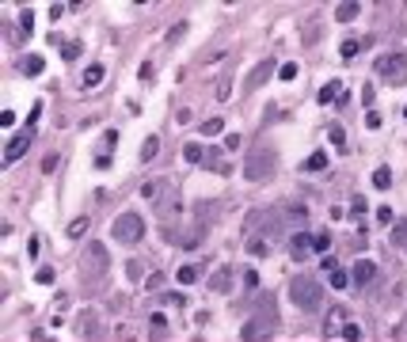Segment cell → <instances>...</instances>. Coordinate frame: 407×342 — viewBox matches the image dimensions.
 Here are the masks:
<instances>
[{
	"instance_id": "9a60e30c",
	"label": "cell",
	"mask_w": 407,
	"mask_h": 342,
	"mask_svg": "<svg viewBox=\"0 0 407 342\" xmlns=\"http://www.w3.org/2000/svg\"><path fill=\"white\" fill-rule=\"evenodd\" d=\"M339 95H343V84L339 80H327L320 87V103H339Z\"/></svg>"
},
{
	"instance_id": "8fae6325",
	"label": "cell",
	"mask_w": 407,
	"mask_h": 342,
	"mask_svg": "<svg viewBox=\"0 0 407 342\" xmlns=\"http://www.w3.org/2000/svg\"><path fill=\"white\" fill-rule=\"evenodd\" d=\"M54 46H57V53H61V61H76V57L84 53L80 42H65V38H54Z\"/></svg>"
},
{
	"instance_id": "74e56055",
	"label": "cell",
	"mask_w": 407,
	"mask_h": 342,
	"mask_svg": "<svg viewBox=\"0 0 407 342\" xmlns=\"http://www.w3.org/2000/svg\"><path fill=\"white\" fill-rule=\"evenodd\" d=\"M365 125H369V130H381V114L369 111V114H365Z\"/></svg>"
},
{
	"instance_id": "603a6c76",
	"label": "cell",
	"mask_w": 407,
	"mask_h": 342,
	"mask_svg": "<svg viewBox=\"0 0 407 342\" xmlns=\"http://www.w3.org/2000/svg\"><path fill=\"white\" fill-rule=\"evenodd\" d=\"M156 152H160V141H156V137H149V141L141 145V160L149 164V160H152V156H156Z\"/></svg>"
},
{
	"instance_id": "9c48e42d",
	"label": "cell",
	"mask_w": 407,
	"mask_h": 342,
	"mask_svg": "<svg viewBox=\"0 0 407 342\" xmlns=\"http://www.w3.org/2000/svg\"><path fill=\"white\" fill-rule=\"evenodd\" d=\"M84 266L95 270V274L107 270V247H103V243H92V247H88V255H84Z\"/></svg>"
},
{
	"instance_id": "484cf974",
	"label": "cell",
	"mask_w": 407,
	"mask_h": 342,
	"mask_svg": "<svg viewBox=\"0 0 407 342\" xmlns=\"http://www.w3.org/2000/svg\"><path fill=\"white\" fill-rule=\"evenodd\" d=\"M278 80H297V65H293V61L278 65Z\"/></svg>"
},
{
	"instance_id": "44dd1931",
	"label": "cell",
	"mask_w": 407,
	"mask_h": 342,
	"mask_svg": "<svg viewBox=\"0 0 407 342\" xmlns=\"http://www.w3.org/2000/svg\"><path fill=\"white\" fill-rule=\"evenodd\" d=\"M327 168V152H312V156H308V160H305V171H324Z\"/></svg>"
},
{
	"instance_id": "6da1fadb",
	"label": "cell",
	"mask_w": 407,
	"mask_h": 342,
	"mask_svg": "<svg viewBox=\"0 0 407 342\" xmlns=\"http://www.w3.org/2000/svg\"><path fill=\"white\" fill-rule=\"evenodd\" d=\"M278 331V316H274V297H259V308L251 312V319L240 327V338L244 342H259V338H270Z\"/></svg>"
},
{
	"instance_id": "30bf717a",
	"label": "cell",
	"mask_w": 407,
	"mask_h": 342,
	"mask_svg": "<svg viewBox=\"0 0 407 342\" xmlns=\"http://www.w3.org/2000/svg\"><path fill=\"white\" fill-rule=\"evenodd\" d=\"M377 278V266H373V262L369 259H362V262H354V281H358V285H369V281Z\"/></svg>"
},
{
	"instance_id": "8992f818",
	"label": "cell",
	"mask_w": 407,
	"mask_h": 342,
	"mask_svg": "<svg viewBox=\"0 0 407 342\" xmlns=\"http://www.w3.org/2000/svg\"><path fill=\"white\" fill-rule=\"evenodd\" d=\"M31 141H34V130L27 125V130L19 133V137H12V141H8V149H4V164H15L19 156H23L27 149H31Z\"/></svg>"
},
{
	"instance_id": "52a82bcc",
	"label": "cell",
	"mask_w": 407,
	"mask_h": 342,
	"mask_svg": "<svg viewBox=\"0 0 407 342\" xmlns=\"http://www.w3.org/2000/svg\"><path fill=\"white\" fill-rule=\"evenodd\" d=\"M274 68H278V65L270 61V57H267V61H259V65H255V73H251L247 80H244V92H259V87H263L270 76H274Z\"/></svg>"
},
{
	"instance_id": "4316f807",
	"label": "cell",
	"mask_w": 407,
	"mask_h": 342,
	"mask_svg": "<svg viewBox=\"0 0 407 342\" xmlns=\"http://www.w3.org/2000/svg\"><path fill=\"white\" fill-rule=\"evenodd\" d=\"M327 141L335 145V149H343V141H346V133H343V125H331V130H327Z\"/></svg>"
},
{
	"instance_id": "2e32d148",
	"label": "cell",
	"mask_w": 407,
	"mask_h": 342,
	"mask_svg": "<svg viewBox=\"0 0 407 342\" xmlns=\"http://www.w3.org/2000/svg\"><path fill=\"white\" fill-rule=\"evenodd\" d=\"M164 187H168L164 179H152V183H145V187H141V198H145V202H160Z\"/></svg>"
},
{
	"instance_id": "7a4b0ae2",
	"label": "cell",
	"mask_w": 407,
	"mask_h": 342,
	"mask_svg": "<svg viewBox=\"0 0 407 342\" xmlns=\"http://www.w3.org/2000/svg\"><path fill=\"white\" fill-rule=\"evenodd\" d=\"M289 297H293L297 308L316 312L320 300H324V289H320V281H312V278H293V281H289Z\"/></svg>"
},
{
	"instance_id": "f35d334b",
	"label": "cell",
	"mask_w": 407,
	"mask_h": 342,
	"mask_svg": "<svg viewBox=\"0 0 407 342\" xmlns=\"http://www.w3.org/2000/svg\"><path fill=\"white\" fill-rule=\"evenodd\" d=\"M244 285H247V289H259V274H255V270L244 274Z\"/></svg>"
},
{
	"instance_id": "d590c367",
	"label": "cell",
	"mask_w": 407,
	"mask_h": 342,
	"mask_svg": "<svg viewBox=\"0 0 407 342\" xmlns=\"http://www.w3.org/2000/svg\"><path fill=\"white\" fill-rule=\"evenodd\" d=\"M327 247H331V236H327V232H320V236H316V247H312V251H327Z\"/></svg>"
},
{
	"instance_id": "5bb4252c",
	"label": "cell",
	"mask_w": 407,
	"mask_h": 342,
	"mask_svg": "<svg viewBox=\"0 0 407 342\" xmlns=\"http://www.w3.org/2000/svg\"><path fill=\"white\" fill-rule=\"evenodd\" d=\"M369 42H373V38H346V42L339 46V53H343V57H358L362 46H369Z\"/></svg>"
},
{
	"instance_id": "b9f144b4",
	"label": "cell",
	"mask_w": 407,
	"mask_h": 342,
	"mask_svg": "<svg viewBox=\"0 0 407 342\" xmlns=\"http://www.w3.org/2000/svg\"><path fill=\"white\" fill-rule=\"evenodd\" d=\"M27 255H31V259H38V236H31V240H27Z\"/></svg>"
},
{
	"instance_id": "1f68e13d",
	"label": "cell",
	"mask_w": 407,
	"mask_h": 342,
	"mask_svg": "<svg viewBox=\"0 0 407 342\" xmlns=\"http://www.w3.org/2000/svg\"><path fill=\"white\" fill-rule=\"evenodd\" d=\"M350 281H346V274L343 270H331V289H346Z\"/></svg>"
},
{
	"instance_id": "d4e9b609",
	"label": "cell",
	"mask_w": 407,
	"mask_h": 342,
	"mask_svg": "<svg viewBox=\"0 0 407 342\" xmlns=\"http://www.w3.org/2000/svg\"><path fill=\"white\" fill-rule=\"evenodd\" d=\"M221 130H225V122H221V118H209V122H202V133H206V137H217Z\"/></svg>"
},
{
	"instance_id": "277c9868",
	"label": "cell",
	"mask_w": 407,
	"mask_h": 342,
	"mask_svg": "<svg viewBox=\"0 0 407 342\" xmlns=\"http://www.w3.org/2000/svg\"><path fill=\"white\" fill-rule=\"evenodd\" d=\"M111 236L118 243H137L145 236V221L137 217V213H122V217L111 224Z\"/></svg>"
},
{
	"instance_id": "ab89813d",
	"label": "cell",
	"mask_w": 407,
	"mask_h": 342,
	"mask_svg": "<svg viewBox=\"0 0 407 342\" xmlns=\"http://www.w3.org/2000/svg\"><path fill=\"white\" fill-rule=\"evenodd\" d=\"M42 171H46V175L57 171V156H46V160H42Z\"/></svg>"
},
{
	"instance_id": "ac0fdd59",
	"label": "cell",
	"mask_w": 407,
	"mask_h": 342,
	"mask_svg": "<svg viewBox=\"0 0 407 342\" xmlns=\"http://www.w3.org/2000/svg\"><path fill=\"white\" fill-rule=\"evenodd\" d=\"M103 76H107V73H103V65H92L88 73L80 76V84H84V87H99V84H103Z\"/></svg>"
},
{
	"instance_id": "e575fe53",
	"label": "cell",
	"mask_w": 407,
	"mask_h": 342,
	"mask_svg": "<svg viewBox=\"0 0 407 342\" xmlns=\"http://www.w3.org/2000/svg\"><path fill=\"white\" fill-rule=\"evenodd\" d=\"M19 27H23V31H34V15L31 12H19Z\"/></svg>"
},
{
	"instance_id": "4dcf8cb0",
	"label": "cell",
	"mask_w": 407,
	"mask_h": 342,
	"mask_svg": "<svg viewBox=\"0 0 407 342\" xmlns=\"http://www.w3.org/2000/svg\"><path fill=\"white\" fill-rule=\"evenodd\" d=\"M34 281H38V285H54V270H50V266H42V270L34 274Z\"/></svg>"
},
{
	"instance_id": "d6986e66",
	"label": "cell",
	"mask_w": 407,
	"mask_h": 342,
	"mask_svg": "<svg viewBox=\"0 0 407 342\" xmlns=\"http://www.w3.org/2000/svg\"><path fill=\"white\" fill-rule=\"evenodd\" d=\"M373 187L377 190H388L392 187V168H377L373 171Z\"/></svg>"
},
{
	"instance_id": "d6a6232c",
	"label": "cell",
	"mask_w": 407,
	"mask_h": 342,
	"mask_svg": "<svg viewBox=\"0 0 407 342\" xmlns=\"http://www.w3.org/2000/svg\"><path fill=\"white\" fill-rule=\"evenodd\" d=\"M343 338H346V342H358V338H362V327L346 323V327H343Z\"/></svg>"
},
{
	"instance_id": "60d3db41",
	"label": "cell",
	"mask_w": 407,
	"mask_h": 342,
	"mask_svg": "<svg viewBox=\"0 0 407 342\" xmlns=\"http://www.w3.org/2000/svg\"><path fill=\"white\" fill-rule=\"evenodd\" d=\"M164 304H187V297H183V293H168V297H164Z\"/></svg>"
},
{
	"instance_id": "7402d4cb",
	"label": "cell",
	"mask_w": 407,
	"mask_h": 342,
	"mask_svg": "<svg viewBox=\"0 0 407 342\" xmlns=\"http://www.w3.org/2000/svg\"><path fill=\"white\" fill-rule=\"evenodd\" d=\"M392 243H396V247H407V221H396V228H392Z\"/></svg>"
},
{
	"instance_id": "f1b7e54d",
	"label": "cell",
	"mask_w": 407,
	"mask_h": 342,
	"mask_svg": "<svg viewBox=\"0 0 407 342\" xmlns=\"http://www.w3.org/2000/svg\"><path fill=\"white\" fill-rule=\"evenodd\" d=\"M183 156H187L190 164H198V160H202V145H198V141H190L187 149H183Z\"/></svg>"
},
{
	"instance_id": "cb8c5ba5",
	"label": "cell",
	"mask_w": 407,
	"mask_h": 342,
	"mask_svg": "<svg viewBox=\"0 0 407 342\" xmlns=\"http://www.w3.org/2000/svg\"><path fill=\"white\" fill-rule=\"evenodd\" d=\"M88 224H92L88 217H76V221L69 224V236H73V240H80V236H84V232H88Z\"/></svg>"
},
{
	"instance_id": "f546056e",
	"label": "cell",
	"mask_w": 407,
	"mask_h": 342,
	"mask_svg": "<svg viewBox=\"0 0 407 342\" xmlns=\"http://www.w3.org/2000/svg\"><path fill=\"white\" fill-rule=\"evenodd\" d=\"M251 255H259V259H263V255H270V247H267V240H251Z\"/></svg>"
},
{
	"instance_id": "5b68a950",
	"label": "cell",
	"mask_w": 407,
	"mask_h": 342,
	"mask_svg": "<svg viewBox=\"0 0 407 342\" xmlns=\"http://www.w3.org/2000/svg\"><path fill=\"white\" fill-rule=\"evenodd\" d=\"M377 73L384 76V80H407V53H384V57H377Z\"/></svg>"
},
{
	"instance_id": "3957f363",
	"label": "cell",
	"mask_w": 407,
	"mask_h": 342,
	"mask_svg": "<svg viewBox=\"0 0 407 342\" xmlns=\"http://www.w3.org/2000/svg\"><path fill=\"white\" fill-rule=\"evenodd\" d=\"M270 175H274V152H270V149H255L247 156V164H244V179L263 183V179H270Z\"/></svg>"
},
{
	"instance_id": "8d00e7d4",
	"label": "cell",
	"mask_w": 407,
	"mask_h": 342,
	"mask_svg": "<svg viewBox=\"0 0 407 342\" xmlns=\"http://www.w3.org/2000/svg\"><path fill=\"white\" fill-rule=\"evenodd\" d=\"M350 213H354V217H362V213H365V198H362V194L350 202Z\"/></svg>"
},
{
	"instance_id": "7bdbcfd3",
	"label": "cell",
	"mask_w": 407,
	"mask_h": 342,
	"mask_svg": "<svg viewBox=\"0 0 407 342\" xmlns=\"http://www.w3.org/2000/svg\"><path fill=\"white\" fill-rule=\"evenodd\" d=\"M403 122H407V111H403Z\"/></svg>"
},
{
	"instance_id": "83f0119b",
	"label": "cell",
	"mask_w": 407,
	"mask_h": 342,
	"mask_svg": "<svg viewBox=\"0 0 407 342\" xmlns=\"http://www.w3.org/2000/svg\"><path fill=\"white\" fill-rule=\"evenodd\" d=\"M228 92H232V76L225 73V76L217 80V99H228Z\"/></svg>"
},
{
	"instance_id": "836d02e7",
	"label": "cell",
	"mask_w": 407,
	"mask_h": 342,
	"mask_svg": "<svg viewBox=\"0 0 407 342\" xmlns=\"http://www.w3.org/2000/svg\"><path fill=\"white\" fill-rule=\"evenodd\" d=\"M111 164H114V156H111V152H103V156H95V168H99V171H107V168H111Z\"/></svg>"
},
{
	"instance_id": "4fadbf2b",
	"label": "cell",
	"mask_w": 407,
	"mask_h": 342,
	"mask_svg": "<svg viewBox=\"0 0 407 342\" xmlns=\"http://www.w3.org/2000/svg\"><path fill=\"white\" fill-rule=\"evenodd\" d=\"M209 285L217 289V293H228V289H232V270H228V266H221V270L209 278Z\"/></svg>"
},
{
	"instance_id": "e0dca14e",
	"label": "cell",
	"mask_w": 407,
	"mask_h": 342,
	"mask_svg": "<svg viewBox=\"0 0 407 342\" xmlns=\"http://www.w3.org/2000/svg\"><path fill=\"white\" fill-rule=\"evenodd\" d=\"M358 12H362V4H354V0H346V4H339L335 19H339V23H350V19H358Z\"/></svg>"
},
{
	"instance_id": "ba28073f",
	"label": "cell",
	"mask_w": 407,
	"mask_h": 342,
	"mask_svg": "<svg viewBox=\"0 0 407 342\" xmlns=\"http://www.w3.org/2000/svg\"><path fill=\"white\" fill-rule=\"evenodd\" d=\"M312 247H316V236H308V232H297V236H289V255H293V259H305Z\"/></svg>"
},
{
	"instance_id": "7c38bea8",
	"label": "cell",
	"mask_w": 407,
	"mask_h": 342,
	"mask_svg": "<svg viewBox=\"0 0 407 342\" xmlns=\"http://www.w3.org/2000/svg\"><path fill=\"white\" fill-rule=\"evenodd\" d=\"M42 68H46L42 53H31V57H23V61H19V73H23V76H38Z\"/></svg>"
},
{
	"instance_id": "ffe728a7",
	"label": "cell",
	"mask_w": 407,
	"mask_h": 342,
	"mask_svg": "<svg viewBox=\"0 0 407 342\" xmlns=\"http://www.w3.org/2000/svg\"><path fill=\"white\" fill-rule=\"evenodd\" d=\"M194 278H198V266H194V262H187V266L175 270V281H179V285H190Z\"/></svg>"
}]
</instances>
